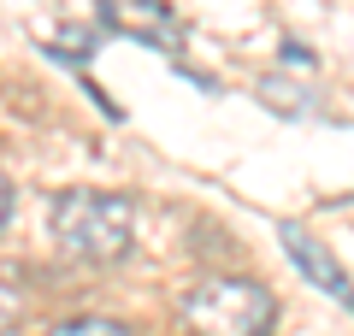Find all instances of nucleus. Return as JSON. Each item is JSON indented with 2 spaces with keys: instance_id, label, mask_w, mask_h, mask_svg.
Wrapping results in <instances>:
<instances>
[{
  "instance_id": "20e7f679",
  "label": "nucleus",
  "mask_w": 354,
  "mask_h": 336,
  "mask_svg": "<svg viewBox=\"0 0 354 336\" xmlns=\"http://www.w3.org/2000/svg\"><path fill=\"white\" fill-rule=\"evenodd\" d=\"M106 18H113L124 36H142V41H153V48H177L171 18H165L160 0H106Z\"/></svg>"
},
{
  "instance_id": "39448f33",
  "label": "nucleus",
  "mask_w": 354,
  "mask_h": 336,
  "mask_svg": "<svg viewBox=\"0 0 354 336\" xmlns=\"http://www.w3.org/2000/svg\"><path fill=\"white\" fill-rule=\"evenodd\" d=\"M48 336H130L118 319H65V324H53Z\"/></svg>"
},
{
  "instance_id": "f257e3e1",
  "label": "nucleus",
  "mask_w": 354,
  "mask_h": 336,
  "mask_svg": "<svg viewBox=\"0 0 354 336\" xmlns=\"http://www.w3.org/2000/svg\"><path fill=\"white\" fill-rule=\"evenodd\" d=\"M53 242L77 260H124L136 242V207L106 189H65L48 207Z\"/></svg>"
},
{
  "instance_id": "f03ea898",
  "label": "nucleus",
  "mask_w": 354,
  "mask_h": 336,
  "mask_svg": "<svg viewBox=\"0 0 354 336\" xmlns=\"http://www.w3.org/2000/svg\"><path fill=\"white\" fill-rule=\"evenodd\" d=\"M183 319L195 336H266L278 319V301L248 277H207L183 295Z\"/></svg>"
},
{
  "instance_id": "7ed1b4c3",
  "label": "nucleus",
  "mask_w": 354,
  "mask_h": 336,
  "mask_svg": "<svg viewBox=\"0 0 354 336\" xmlns=\"http://www.w3.org/2000/svg\"><path fill=\"white\" fill-rule=\"evenodd\" d=\"M278 236H283V254L295 260V272H301L313 289H325L337 307H348V312H354V283H348V272L337 265V254H330L319 236H307L301 224H283Z\"/></svg>"
}]
</instances>
